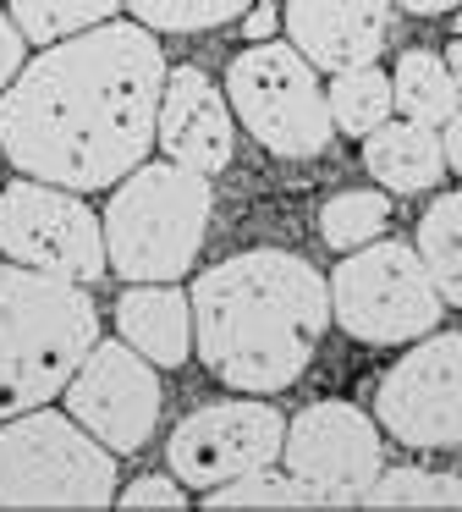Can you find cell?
I'll return each mask as SVG.
<instances>
[{
    "mask_svg": "<svg viewBox=\"0 0 462 512\" xmlns=\"http://www.w3.org/2000/svg\"><path fill=\"white\" fill-rule=\"evenodd\" d=\"M165 78V50L138 17L44 45L0 94V149L22 177L116 188L160 144Z\"/></svg>",
    "mask_w": 462,
    "mask_h": 512,
    "instance_id": "1",
    "label": "cell"
},
{
    "mask_svg": "<svg viewBox=\"0 0 462 512\" xmlns=\"http://www.w3.org/2000/svg\"><path fill=\"white\" fill-rule=\"evenodd\" d=\"M330 276L292 248H248L193 281L198 364L231 391L275 397L314 364L330 325Z\"/></svg>",
    "mask_w": 462,
    "mask_h": 512,
    "instance_id": "2",
    "label": "cell"
},
{
    "mask_svg": "<svg viewBox=\"0 0 462 512\" xmlns=\"http://www.w3.org/2000/svg\"><path fill=\"white\" fill-rule=\"evenodd\" d=\"M99 342V309L83 281L0 259V424L44 408Z\"/></svg>",
    "mask_w": 462,
    "mask_h": 512,
    "instance_id": "3",
    "label": "cell"
},
{
    "mask_svg": "<svg viewBox=\"0 0 462 512\" xmlns=\"http://www.w3.org/2000/svg\"><path fill=\"white\" fill-rule=\"evenodd\" d=\"M215 193L193 166H138L105 204V248L121 281H182L198 265Z\"/></svg>",
    "mask_w": 462,
    "mask_h": 512,
    "instance_id": "4",
    "label": "cell"
},
{
    "mask_svg": "<svg viewBox=\"0 0 462 512\" xmlns=\"http://www.w3.org/2000/svg\"><path fill=\"white\" fill-rule=\"evenodd\" d=\"M0 507H116V452L55 408L0 424Z\"/></svg>",
    "mask_w": 462,
    "mask_h": 512,
    "instance_id": "5",
    "label": "cell"
},
{
    "mask_svg": "<svg viewBox=\"0 0 462 512\" xmlns=\"http://www.w3.org/2000/svg\"><path fill=\"white\" fill-rule=\"evenodd\" d=\"M226 100L237 122L281 160H319L336 138L330 94L319 89V67L297 45H248L226 67Z\"/></svg>",
    "mask_w": 462,
    "mask_h": 512,
    "instance_id": "6",
    "label": "cell"
},
{
    "mask_svg": "<svg viewBox=\"0 0 462 512\" xmlns=\"http://www.w3.org/2000/svg\"><path fill=\"white\" fill-rule=\"evenodd\" d=\"M330 309L336 325L363 347H396L418 342L440 325V298L435 276H429L418 243H363L341 254L336 276H330Z\"/></svg>",
    "mask_w": 462,
    "mask_h": 512,
    "instance_id": "7",
    "label": "cell"
},
{
    "mask_svg": "<svg viewBox=\"0 0 462 512\" xmlns=\"http://www.w3.org/2000/svg\"><path fill=\"white\" fill-rule=\"evenodd\" d=\"M0 259L94 287L110 270L105 215L88 210V199L77 188L17 177L0 188Z\"/></svg>",
    "mask_w": 462,
    "mask_h": 512,
    "instance_id": "8",
    "label": "cell"
},
{
    "mask_svg": "<svg viewBox=\"0 0 462 512\" xmlns=\"http://www.w3.org/2000/svg\"><path fill=\"white\" fill-rule=\"evenodd\" d=\"M374 419L418 452L462 446V336L429 331L374 386Z\"/></svg>",
    "mask_w": 462,
    "mask_h": 512,
    "instance_id": "9",
    "label": "cell"
},
{
    "mask_svg": "<svg viewBox=\"0 0 462 512\" xmlns=\"http://www.w3.org/2000/svg\"><path fill=\"white\" fill-rule=\"evenodd\" d=\"M286 446V419L264 397L242 391L237 402H209L193 408L165 441V468L187 490H215L237 474L275 463Z\"/></svg>",
    "mask_w": 462,
    "mask_h": 512,
    "instance_id": "10",
    "label": "cell"
},
{
    "mask_svg": "<svg viewBox=\"0 0 462 512\" xmlns=\"http://www.w3.org/2000/svg\"><path fill=\"white\" fill-rule=\"evenodd\" d=\"M286 468L303 474L325 496V507H358L363 490L380 479L385 446H380V419L363 413L358 402L319 397L292 413L281 446Z\"/></svg>",
    "mask_w": 462,
    "mask_h": 512,
    "instance_id": "11",
    "label": "cell"
},
{
    "mask_svg": "<svg viewBox=\"0 0 462 512\" xmlns=\"http://www.w3.org/2000/svg\"><path fill=\"white\" fill-rule=\"evenodd\" d=\"M61 397L66 413L116 457H132L160 424V375L132 342H94Z\"/></svg>",
    "mask_w": 462,
    "mask_h": 512,
    "instance_id": "12",
    "label": "cell"
},
{
    "mask_svg": "<svg viewBox=\"0 0 462 512\" xmlns=\"http://www.w3.org/2000/svg\"><path fill=\"white\" fill-rule=\"evenodd\" d=\"M160 149L176 166H193L204 177H220L237 155V127H231V100L204 67H176L160 94Z\"/></svg>",
    "mask_w": 462,
    "mask_h": 512,
    "instance_id": "13",
    "label": "cell"
},
{
    "mask_svg": "<svg viewBox=\"0 0 462 512\" xmlns=\"http://www.w3.org/2000/svg\"><path fill=\"white\" fill-rule=\"evenodd\" d=\"M281 17L292 45L319 72H347L380 61V50L391 45V28H396L391 0H286Z\"/></svg>",
    "mask_w": 462,
    "mask_h": 512,
    "instance_id": "14",
    "label": "cell"
},
{
    "mask_svg": "<svg viewBox=\"0 0 462 512\" xmlns=\"http://www.w3.org/2000/svg\"><path fill=\"white\" fill-rule=\"evenodd\" d=\"M116 331L132 342L154 369H182L193 347V298L171 287V281H138L116 298Z\"/></svg>",
    "mask_w": 462,
    "mask_h": 512,
    "instance_id": "15",
    "label": "cell"
},
{
    "mask_svg": "<svg viewBox=\"0 0 462 512\" xmlns=\"http://www.w3.org/2000/svg\"><path fill=\"white\" fill-rule=\"evenodd\" d=\"M363 166L385 193H429L451 171L446 133L429 122H413V116H396L363 138Z\"/></svg>",
    "mask_w": 462,
    "mask_h": 512,
    "instance_id": "16",
    "label": "cell"
},
{
    "mask_svg": "<svg viewBox=\"0 0 462 512\" xmlns=\"http://www.w3.org/2000/svg\"><path fill=\"white\" fill-rule=\"evenodd\" d=\"M391 89H396V116H413V122L429 127H446L462 111V83L451 78L446 56H435V50H402Z\"/></svg>",
    "mask_w": 462,
    "mask_h": 512,
    "instance_id": "17",
    "label": "cell"
},
{
    "mask_svg": "<svg viewBox=\"0 0 462 512\" xmlns=\"http://www.w3.org/2000/svg\"><path fill=\"white\" fill-rule=\"evenodd\" d=\"M413 243H418V254H424L446 309H462V193H440V199L418 215Z\"/></svg>",
    "mask_w": 462,
    "mask_h": 512,
    "instance_id": "18",
    "label": "cell"
},
{
    "mask_svg": "<svg viewBox=\"0 0 462 512\" xmlns=\"http://www.w3.org/2000/svg\"><path fill=\"white\" fill-rule=\"evenodd\" d=\"M330 116H336V133H352V138H369L374 127L391 122L396 111V89L380 67H347V72H330Z\"/></svg>",
    "mask_w": 462,
    "mask_h": 512,
    "instance_id": "19",
    "label": "cell"
},
{
    "mask_svg": "<svg viewBox=\"0 0 462 512\" xmlns=\"http://www.w3.org/2000/svg\"><path fill=\"white\" fill-rule=\"evenodd\" d=\"M204 507L209 512H237V507H325V496H319L303 474H292V468L264 463V468H253V474H237V479H226V485L204 490Z\"/></svg>",
    "mask_w": 462,
    "mask_h": 512,
    "instance_id": "20",
    "label": "cell"
},
{
    "mask_svg": "<svg viewBox=\"0 0 462 512\" xmlns=\"http://www.w3.org/2000/svg\"><path fill=\"white\" fill-rule=\"evenodd\" d=\"M385 226H391V199L380 188H341L319 204V237L336 254H352V248L385 237Z\"/></svg>",
    "mask_w": 462,
    "mask_h": 512,
    "instance_id": "21",
    "label": "cell"
},
{
    "mask_svg": "<svg viewBox=\"0 0 462 512\" xmlns=\"http://www.w3.org/2000/svg\"><path fill=\"white\" fill-rule=\"evenodd\" d=\"M358 507H374V512H391V507H446V512H457L462 507V479L457 474H440V468H418V463L380 468V479L363 490Z\"/></svg>",
    "mask_w": 462,
    "mask_h": 512,
    "instance_id": "22",
    "label": "cell"
},
{
    "mask_svg": "<svg viewBox=\"0 0 462 512\" xmlns=\"http://www.w3.org/2000/svg\"><path fill=\"white\" fill-rule=\"evenodd\" d=\"M127 0H11V17L28 34V45H61L72 34L110 23Z\"/></svg>",
    "mask_w": 462,
    "mask_h": 512,
    "instance_id": "23",
    "label": "cell"
},
{
    "mask_svg": "<svg viewBox=\"0 0 462 512\" xmlns=\"http://www.w3.org/2000/svg\"><path fill=\"white\" fill-rule=\"evenodd\" d=\"M259 0H127V12L154 34H209V28L242 23Z\"/></svg>",
    "mask_w": 462,
    "mask_h": 512,
    "instance_id": "24",
    "label": "cell"
},
{
    "mask_svg": "<svg viewBox=\"0 0 462 512\" xmlns=\"http://www.w3.org/2000/svg\"><path fill=\"white\" fill-rule=\"evenodd\" d=\"M116 507H127V512H149V507H187V485H182L176 474H143V479H132V485L121 490Z\"/></svg>",
    "mask_w": 462,
    "mask_h": 512,
    "instance_id": "25",
    "label": "cell"
},
{
    "mask_svg": "<svg viewBox=\"0 0 462 512\" xmlns=\"http://www.w3.org/2000/svg\"><path fill=\"white\" fill-rule=\"evenodd\" d=\"M28 67V34L17 28V17H0V94L17 83V72Z\"/></svg>",
    "mask_w": 462,
    "mask_h": 512,
    "instance_id": "26",
    "label": "cell"
},
{
    "mask_svg": "<svg viewBox=\"0 0 462 512\" xmlns=\"http://www.w3.org/2000/svg\"><path fill=\"white\" fill-rule=\"evenodd\" d=\"M281 23H286V17L275 12L270 0H259V6H253V12L242 17V39H248V45H264V39H270V34H275V28H281Z\"/></svg>",
    "mask_w": 462,
    "mask_h": 512,
    "instance_id": "27",
    "label": "cell"
},
{
    "mask_svg": "<svg viewBox=\"0 0 462 512\" xmlns=\"http://www.w3.org/2000/svg\"><path fill=\"white\" fill-rule=\"evenodd\" d=\"M407 17H440V12H457L462 0H396Z\"/></svg>",
    "mask_w": 462,
    "mask_h": 512,
    "instance_id": "28",
    "label": "cell"
},
{
    "mask_svg": "<svg viewBox=\"0 0 462 512\" xmlns=\"http://www.w3.org/2000/svg\"><path fill=\"white\" fill-rule=\"evenodd\" d=\"M446 160H451V171L462 177V111L446 122Z\"/></svg>",
    "mask_w": 462,
    "mask_h": 512,
    "instance_id": "29",
    "label": "cell"
},
{
    "mask_svg": "<svg viewBox=\"0 0 462 512\" xmlns=\"http://www.w3.org/2000/svg\"><path fill=\"white\" fill-rule=\"evenodd\" d=\"M446 67H451V78L462 83V34H457V39H451V45H446Z\"/></svg>",
    "mask_w": 462,
    "mask_h": 512,
    "instance_id": "30",
    "label": "cell"
},
{
    "mask_svg": "<svg viewBox=\"0 0 462 512\" xmlns=\"http://www.w3.org/2000/svg\"><path fill=\"white\" fill-rule=\"evenodd\" d=\"M457 34H462V12H457Z\"/></svg>",
    "mask_w": 462,
    "mask_h": 512,
    "instance_id": "31",
    "label": "cell"
},
{
    "mask_svg": "<svg viewBox=\"0 0 462 512\" xmlns=\"http://www.w3.org/2000/svg\"><path fill=\"white\" fill-rule=\"evenodd\" d=\"M0 155H6V149H0Z\"/></svg>",
    "mask_w": 462,
    "mask_h": 512,
    "instance_id": "32",
    "label": "cell"
}]
</instances>
